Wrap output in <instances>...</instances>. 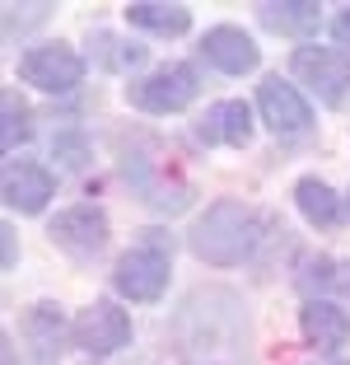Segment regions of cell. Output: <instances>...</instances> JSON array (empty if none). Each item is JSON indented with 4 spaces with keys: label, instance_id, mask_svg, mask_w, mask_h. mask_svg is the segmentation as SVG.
<instances>
[{
    "label": "cell",
    "instance_id": "ba28073f",
    "mask_svg": "<svg viewBox=\"0 0 350 365\" xmlns=\"http://www.w3.org/2000/svg\"><path fill=\"white\" fill-rule=\"evenodd\" d=\"M47 235H52L70 258H85L89 262V258H98V253L107 248V215L98 211V206H89V202L85 206H70V211H61L52 220Z\"/></svg>",
    "mask_w": 350,
    "mask_h": 365
},
{
    "label": "cell",
    "instance_id": "3957f363",
    "mask_svg": "<svg viewBox=\"0 0 350 365\" xmlns=\"http://www.w3.org/2000/svg\"><path fill=\"white\" fill-rule=\"evenodd\" d=\"M19 80L43 94H70L80 80H85V56L65 43H43V47H28L19 56Z\"/></svg>",
    "mask_w": 350,
    "mask_h": 365
},
{
    "label": "cell",
    "instance_id": "30bf717a",
    "mask_svg": "<svg viewBox=\"0 0 350 365\" xmlns=\"http://www.w3.org/2000/svg\"><path fill=\"white\" fill-rule=\"evenodd\" d=\"M299 333H304V342L313 346V351L332 356L336 346H346V337H350V314L341 309L336 300H304V309H299Z\"/></svg>",
    "mask_w": 350,
    "mask_h": 365
},
{
    "label": "cell",
    "instance_id": "ffe728a7",
    "mask_svg": "<svg viewBox=\"0 0 350 365\" xmlns=\"http://www.w3.org/2000/svg\"><path fill=\"white\" fill-rule=\"evenodd\" d=\"M332 33H336V43H341V47H350V10H341V14H336Z\"/></svg>",
    "mask_w": 350,
    "mask_h": 365
},
{
    "label": "cell",
    "instance_id": "277c9868",
    "mask_svg": "<svg viewBox=\"0 0 350 365\" xmlns=\"http://www.w3.org/2000/svg\"><path fill=\"white\" fill-rule=\"evenodd\" d=\"M196 89H201L196 71H191L187 61H173V66H159L154 76L136 80V85L127 89V98L136 108H145V113H154V118H169V113H182V108L196 98Z\"/></svg>",
    "mask_w": 350,
    "mask_h": 365
},
{
    "label": "cell",
    "instance_id": "6da1fadb",
    "mask_svg": "<svg viewBox=\"0 0 350 365\" xmlns=\"http://www.w3.org/2000/svg\"><path fill=\"white\" fill-rule=\"evenodd\" d=\"M257 244H262V215L233 197L211 202L187 235V248L211 267H238L243 258H253Z\"/></svg>",
    "mask_w": 350,
    "mask_h": 365
},
{
    "label": "cell",
    "instance_id": "9c48e42d",
    "mask_svg": "<svg viewBox=\"0 0 350 365\" xmlns=\"http://www.w3.org/2000/svg\"><path fill=\"white\" fill-rule=\"evenodd\" d=\"M201 56L215 66V71H224V76H248V71H257V61H262L257 43L243 29H233V24H215V29L206 33Z\"/></svg>",
    "mask_w": 350,
    "mask_h": 365
},
{
    "label": "cell",
    "instance_id": "4fadbf2b",
    "mask_svg": "<svg viewBox=\"0 0 350 365\" xmlns=\"http://www.w3.org/2000/svg\"><path fill=\"white\" fill-rule=\"evenodd\" d=\"M127 24L145 33H159V38H182L191 29V10L187 5H169V0H131Z\"/></svg>",
    "mask_w": 350,
    "mask_h": 365
},
{
    "label": "cell",
    "instance_id": "8992f818",
    "mask_svg": "<svg viewBox=\"0 0 350 365\" xmlns=\"http://www.w3.org/2000/svg\"><path fill=\"white\" fill-rule=\"evenodd\" d=\"M70 337H75V346L89 351V356H112V351H122V346H131V314L117 309L112 300H94V304H85V309L75 314Z\"/></svg>",
    "mask_w": 350,
    "mask_h": 365
},
{
    "label": "cell",
    "instance_id": "d6986e66",
    "mask_svg": "<svg viewBox=\"0 0 350 365\" xmlns=\"http://www.w3.org/2000/svg\"><path fill=\"white\" fill-rule=\"evenodd\" d=\"M52 155L65 164V169H85V160H89V150H85V140H80V136H56Z\"/></svg>",
    "mask_w": 350,
    "mask_h": 365
},
{
    "label": "cell",
    "instance_id": "8fae6325",
    "mask_svg": "<svg viewBox=\"0 0 350 365\" xmlns=\"http://www.w3.org/2000/svg\"><path fill=\"white\" fill-rule=\"evenodd\" d=\"M52 192H56V178L43 164H10V169H5V206H10V211L38 215V211H47Z\"/></svg>",
    "mask_w": 350,
    "mask_h": 365
},
{
    "label": "cell",
    "instance_id": "7a4b0ae2",
    "mask_svg": "<svg viewBox=\"0 0 350 365\" xmlns=\"http://www.w3.org/2000/svg\"><path fill=\"white\" fill-rule=\"evenodd\" d=\"M169 272H173V248L159 230H145L136 248H127L112 267V286L117 295H127L136 304H154L169 286Z\"/></svg>",
    "mask_w": 350,
    "mask_h": 365
},
{
    "label": "cell",
    "instance_id": "2e32d148",
    "mask_svg": "<svg viewBox=\"0 0 350 365\" xmlns=\"http://www.w3.org/2000/svg\"><path fill=\"white\" fill-rule=\"evenodd\" d=\"M295 206H299V215H304L308 225L332 230L341 220V197L332 192L322 178H299L295 182Z\"/></svg>",
    "mask_w": 350,
    "mask_h": 365
},
{
    "label": "cell",
    "instance_id": "44dd1931",
    "mask_svg": "<svg viewBox=\"0 0 350 365\" xmlns=\"http://www.w3.org/2000/svg\"><path fill=\"white\" fill-rule=\"evenodd\" d=\"M0 244H5V267H14V230H0Z\"/></svg>",
    "mask_w": 350,
    "mask_h": 365
},
{
    "label": "cell",
    "instance_id": "e0dca14e",
    "mask_svg": "<svg viewBox=\"0 0 350 365\" xmlns=\"http://www.w3.org/2000/svg\"><path fill=\"white\" fill-rule=\"evenodd\" d=\"M0 113H5V127H0V150L14 155V150L23 145V140L33 136V118H28V108H23L14 94L0 98Z\"/></svg>",
    "mask_w": 350,
    "mask_h": 365
},
{
    "label": "cell",
    "instance_id": "9a60e30c",
    "mask_svg": "<svg viewBox=\"0 0 350 365\" xmlns=\"http://www.w3.org/2000/svg\"><path fill=\"white\" fill-rule=\"evenodd\" d=\"M295 281L308 290V300H327V290H350V262L318 253V258L299 262V277Z\"/></svg>",
    "mask_w": 350,
    "mask_h": 365
},
{
    "label": "cell",
    "instance_id": "5bb4252c",
    "mask_svg": "<svg viewBox=\"0 0 350 365\" xmlns=\"http://www.w3.org/2000/svg\"><path fill=\"white\" fill-rule=\"evenodd\" d=\"M257 19L271 33H308L318 29L322 5L318 0H266V5H257Z\"/></svg>",
    "mask_w": 350,
    "mask_h": 365
},
{
    "label": "cell",
    "instance_id": "ac0fdd59",
    "mask_svg": "<svg viewBox=\"0 0 350 365\" xmlns=\"http://www.w3.org/2000/svg\"><path fill=\"white\" fill-rule=\"evenodd\" d=\"M94 43L103 47V66H112V71H136L140 61H145V47L140 43H122V38H112V33H94Z\"/></svg>",
    "mask_w": 350,
    "mask_h": 365
},
{
    "label": "cell",
    "instance_id": "7c38bea8",
    "mask_svg": "<svg viewBox=\"0 0 350 365\" xmlns=\"http://www.w3.org/2000/svg\"><path fill=\"white\" fill-rule=\"evenodd\" d=\"M196 136L206 145H248L253 140V108L243 98H220L215 108H206V118L196 122Z\"/></svg>",
    "mask_w": 350,
    "mask_h": 365
},
{
    "label": "cell",
    "instance_id": "5b68a950",
    "mask_svg": "<svg viewBox=\"0 0 350 365\" xmlns=\"http://www.w3.org/2000/svg\"><path fill=\"white\" fill-rule=\"evenodd\" d=\"M290 71L332 108L350 94V52H341V47H295Z\"/></svg>",
    "mask_w": 350,
    "mask_h": 365
},
{
    "label": "cell",
    "instance_id": "52a82bcc",
    "mask_svg": "<svg viewBox=\"0 0 350 365\" xmlns=\"http://www.w3.org/2000/svg\"><path fill=\"white\" fill-rule=\"evenodd\" d=\"M257 108H262V122L276 131V136H299V131H308V122H313L308 98L280 76H266L262 85H257Z\"/></svg>",
    "mask_w": 350,
    "mask_h": 365
}]
</instances>
